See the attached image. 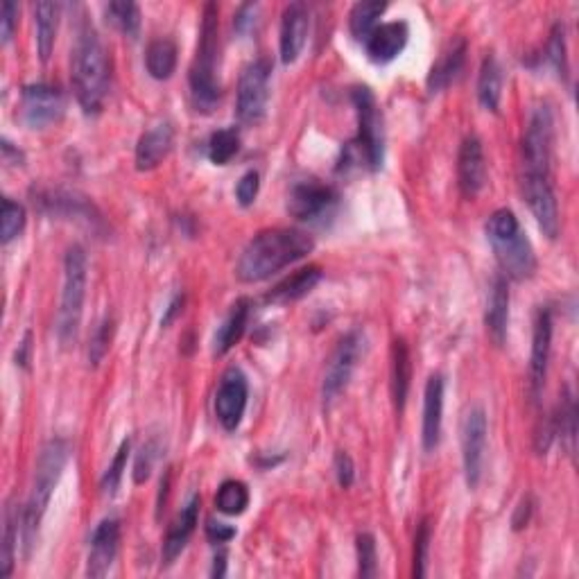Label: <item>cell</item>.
Instances as JSON below:
<instances>
[{"label": "cell", "instance_id": "6da1fadb", "mask_svg": "<svg viewBox=\"0 0 579 579\" xmlns=\"http://www.w3.org/2000/svg\"><path fill=\"white\" fill-rule=\"evenodd\" d=\"M315 249V240L306 231L274 227L249 240L238 258L236 276L243 283L267 281L283 267L306 258Z\"/></svg>", "mask_w": 579, "mask_h": 579}, {"label": "cell", "instance_id": "7a4b0ae2", "mask_svg": "<svg viewBox=\"0 0 579 579\" xmlns=\"http://www.w3.org/2000/svg\"><path fill=\"white\" fill-rule=\"evenodd\" d=\"M71 80L75 98L80 102L84 114H100L111 86V57L93 25H84L75 39Z\"/></svg>", "mask_w": 579, "mask_h": 579}, {"label": "cell", "instance_id": "3957f363", "mask_svg": "<svg viewBox=\"0 0 579 579\" xmlns=\"http://www.w3.org/2000/svg\"><path fill=\"white\" fill-rule=\"evenodd\" d=\"M68 457H71V446H68L66 439H50V442L41 448L37 469H34V482L28 505L23 509V541L28 555L34 541H37L39 525L43 516H46L50 498H53L57 482L66 469Z\"/></svg>", "mask_w": 579, "mask_h": 579}, {"label": "cell", "instance_id": "277c9868", "mask_svg": "<svg viewBox=\"0 0 579 579\" xmlns=\"http://www.w3.org/2000/svg\"><path fill=\"white\" fill-rule=\"evenodd\" d=\"M487 238L494 249L498 265L503 267V276L514 281H527L537 272V254L530 238L509 209H498L491 213L487 222Z\"/></svg>", "mask_w": 579, "mask_h": 579}, {"label": "cell", "instance_id": "5b68a950", "mask_svg": "<svg viewBox=\"0 0 579 579\" xmlns=\"http://www.w3.org/2000/svg\"><path fill=\"white\" fill-rule=\"evenodd\" d=\"M220 10L215 3H206L204 19L200 30V41H197V53L190 66V93L193 102L200 111H211L220 102L222 86L218 80V55H220Z\"/></svg>", "mask_w": 579, "mask_h": 579}, {"label": "cell", "instance_id": "8992f818", "mask_svg": "<svg viewBox=\"0 0 579 579\" xmlns=\"http://www.w3.org/2000/svg\"><path fill=\"white\" fill-rule=\"evenodd\" d=\"M353 107L358 114V136L356 141L349 143L347 161L356 159L376 172L385 163V127H383V111L378 107L376 95L371 93L369 86H356L351 91Z\"/></svg>", "mask_w": 579, "mask_h": 579}, {"label": "cell", "instance_id": "52a82bcc", "mask_svg": "<svg viewBox=\"0 0 579 579\" xmlns=\"http://www.w3.org/2000/svg\"><path fill=\"white\" fill-rule=\"evenodd\" d=\"M86 299V254L80 245L68 247L64 258V290L57 315V337L62 347H73L80 333Z\"/></svg>", "mask_w": 579, "mask_h": 579}, {"label": "cell", "instance_id": "ba28073f", "mask_svg": "<svg viewBox=\"0 0 579 579\" xmlns=\"http://www.w3.org/2000/svg\"><path fill=\"white\" fill-rule=\"evenodd\" d=\"M555 120L548 105L532 109L521 141V177H552Z\"/></svg>", "mask_w": 579, "mask_h": 579}, {"label": "cell", "instance_id": "9c48e42d", "mask_svg": "<svg viewBox=\"0 0 579 579\" xmlns=\"http://www.w3.org/2000/svg\"><path fill=\"white\" fill-rule=\"evenodd\" d=\"M270 80L272 62L267 57H258L245 66L236 95V116L243 125H258L265 118L267 102H270Z\"/></svg>", "mask_w": 579, "mask_h": 579}, {"label": "cell", "instance_id": "30bf717a", "mask_svg": "<svg viewBox=\"0 0 579 579\" xmlns=\"http://www.w3.org/2000/svg\"><path fill=\"white\" fill-rule=\"evenodd\" d=\"M340 193L319 179H301L292 184L288 195V213L301 222H319L333 215Z\"/></svg>", "mask_w": 579, "mask_h": 579}, {"label": "cell", "instance_id": "8fae6325", "mask_svg": "<svg viewBox=\"0 0 579 579\" xmlns=\"http://www.w3.org/2000/svg\"><path fill=\"white\" fill-rule=\"evenodd\" d=\"M365 353V335L360 331H351L337 342V347L333 351L331 360H328L324 385H322V396L324 403L331 405L337 396L347 390L349 380L353 376V371L358 367V360Z\"/></svg>", "mask_w": 579, "mask_h": 579}, {"label": "cell", "instance_id": "7c38bea8", "mask_svg": "<svg viewBox=\"0 0 579 579\" xmlns=\"http://www.w3.org/2000/svg\"><path fill=\"white\" fill-rule=\"evenodd\" d=\"M487 435L489 423L487 412L475 405L464 417L462 426V462H464V478L466 487L478 489L482 480V471H485V457H487Z\"/></svg>", "mask_w": 579, "mask_h": 579}, {"label": "cell", "instance_id": "4fadbf2b", "mask_svg": "<svg viewBox=\"0 0 579 579\" xmlns=\"http://www.w3.org/2000/svg\"><path fill=\"white\" fill-rule=\"evenodd\" d=\"M66 111L64 93L50 84H28L21 93L19 114L30 129H43L62 120Z\"/></svg>", "mask_w": 579, "mask_h": 579}, {"label": "cell", "instance_id": "5bb4252c", "mask_svg": "<svg viewBox=\"0 0 579 579\" xmlns=\"http://www.w3.org/2000/svg\"><path fill=\"white\" fill-rule=\"evenodd\" d=\"M34 204L41 206V211H46L55 218H68L86 224V227L98 229L102 224V218L98 209H95L89 197L80 193H71L64 188H41L34 190Z\"/></svg>", "mask_w": 579, "mask_h": 579}, {"label": "cell", "instance_id": "9a60e30c", "mask_svg": "<svg viewBox=\"0 0 579 579\" xmlns=\"http://www.w3.org/2000/svg\"><path fill=\"white\" fill-rule=\"evenodd\" d=\"M249 399V383L243 369L229 367L222 374L220 387L215 392V417L224 430H236L245 417Z\"/></svg>", "mask_w": 579, "mask_h": 579}, {"label": "cell", "instance_id": "2e32d148", "mask_svg": "<svg viewBox=\"0 0 579 579\" xmlns=\"http://www.w3.org/2000/svg\"><path fill=\"white\" fill-rule=\"evenodd\" d=\"M521 188L543 236L555 240L559 236V206L552 177H521Z\"/></svg>", "mask_w": 579, "mask_h": 579}, {"label": "cell", "instance_id": "e0dca14e", "mask_svg": "<svg viewBox=\"0 0 579 579\" xmlns=\"http://www.w3.org/2000/svg\"><path fill=\"white\" fill-rule=\"evenodd\" d=\"M550 351H552V310L550 306H541L537 319H534L532 356H530V392L534 403L541 401L543 387H546Z\"/></svg>", "mask_w": 579, "mask_h": 579}, {"label": "cell", "instance_id": "ac0fdd59", "mask_svg": "<svg viewBox=\"0 0 579 579\" xmlns=\"http://www.w3.org/2000/svg\"><path fill=\"white\" fill-rule=\"evenodd\" d=\"M457 184L464 197L473 200L487 184V159L478 136H466L457 154Z\"/></svg>", "mask_w": 579, "mask_h": 579}, {"label": "cell", "instance_id": "d6986e66", "mask_svg": "<svg viewBox=\"0 0 579 579\" xmlns=\"http://www.w3.org/2000/svg\"><path fill=\"white\" fill-rule=\"evenodd\" d=\"M118 546H120V523L116 518H105L91 534V552L86 575L95 579L105 577L118 555Z\"/></svg>", "mask_w": 579, "mask_h": 579}, {"label": "cell", "instance_id": "ffe728a7", "mask_svg": "<svg viewBox=\"0 0 579 579\" xmlns=\"http://www.w3.org/2000/svg\"><path fill=\"white\" fill-rule=\"evenodd\" d=\"M310 14L306 3H290L281 16V59L283 64H295L306 46Z\"/></svg>", "mask_w": 579, "mask_h": 579}, {"label": "cell", "instance_id": "44dd1931", "mask_svg": "<svg viewBox=\"0 0 579 579\" xmlns=\"http://www.w3.org/2000/svg\"><path fill=\"white\" fill-rule=\"evenodd\" d=\"M408 37H410V30L405 21H392V23L378 25V28L371 32L365 41L367 57L374 64H390L403 53Z\"/></svg>", "mask_w": 579, "mask_h": 579}, {"label": "cell", "instance_id": "7402d4cb", "mask_svg": "<svg viewBox=\"0 0 579 579\" xmlns=\"http://www.w3.org/2000/svg\"><path fill=\"white\" fill-rule=\"evenodd\" d=\"M444 376L432 374L428 378L426 394H423V448L426 451H435L442 437V419H444Z\"/></svg>", "mask_w": 579, "mask_h": 579}, {"label": "cell", "instance_id": "603a6c76", "mask_svg": "<svg viewBox=\"0 0 579 579\" xmlns=\"http://www.w3.org/2000/svg\"><path fill=\"white\" fill-rule=\"evenodd\" d=\"M200 507H202V498L195 494L168 527L166 539H163V564L166 566L175 564V559L188 546V541L190 537H193V532L197 527V521H200Z\"/></svg>", "mask_w": 579, "mask_h": 579}, {"label": "cell", "instance_id": "cb8c5ba5", "mask_svg": "<svg viewBox=\"0 0 579 579\" xmlns=\"http://www.w3.org/2000/svg\"><path fill=\"white\" fill-rule=\"evenodd\" d=\"M175 143V127L168 120L150 127L136 143V170L150 172L159 168Z\"/></svg>", "mask_w": 579, "mask_h": 579}, {"label": "cell", "instance_id": "d4e9b609", "mask_svg": "<svg viewBox=\"0 0 579 579\" xmlns=\"http://www.w3.org/2000/svg\"><path fill=\"white\" fill-rule=\"evenodd\" d=\"M507 324H509V285L507 276L496 274L494 281H491L487 297L485 326L489 337L498 344V347H503L507 340Z\"/></svg>", "mask_w": 579, "mask_h": 579}, {"label": "cell", "instance_id": "484cf974", "mask_svg": "<svg viewBox=\"0 0 579 579\" xmlns=\"http://www.w3.org/2000/svg\"><path fill=\"white\" fill-rule=\"evenodd\" d=\"M319 281H322V267L308 265L304 267V270L288 276V279H283L279 285H274V288L265 295V301L274 306L292 304V301H299L301 297H306Z\"/></svg>", "mask_w": 579, "mask_h": 579}, {"label": "cell", "instance_id": "4316f807", "mask_svg": "<svg viewBox=\"0 0 579 579\" xmlns=\"http://www.w3.org/2000/svg\"><path fill=\"white\" fill-rule=\"evenodd\" d=\"M249 315H252V301L249 299H238L236 304L231 306L229 315L224 317L222 326L218 328V333H215L213 356H227V353L236 347L240 337L245 335Z\"/></svg>", "mask_w": 579, "mask_h": 579}, {"label": "cell", "instance_id": "83f0119b", "mask_svg": "<svg viewBox=\"0 0 579 579\" xmlns=\"http://www.w3.org/2000/svg\"><path fill=\"white\" fill-rule=\"evenodd\" d=\"M464 62H466V41L457 39L453 46L437 59V64H432L428 75V91L439 93L448 89V86L460 77Z\"/></svg>", "mask_w": 579, "mask_h": 579}, {"label": "cell", "instance_id": "f1b7e54d", "mask_svg": "<svg viewBox=\"0 0 579 579\" xmlns=\"http://www.w3.org/2000/svg\"><path fill=\"white\" fill-rule=\"evenodd\" d=\"M59 12L62 7L50 0H41L34 5V28H37V53L43 64L48 62L55 50L57 28H59Z\"/></svg>", "mask_w": 579, "mask_h": 579}, {"label": "cell", "instance_id": "f546056e", "mask_svg": "<svg viewBox=\"0 0 579 579\" xmlns=\"http://www.w3.org/2000/svg\"><path fill=\"white\" fill-rule=\"evenodd\" d=\"M410 380H412V358L410 349L405 340H394L392 344V399L394 410L403 414L405 401H408L410 392Z\"/></svg>", "mask_w": 579, "mask_h": 579}, {"label": "cell", "instance_id": "4dcf8cb0", "mask_svg": "<svg viewBox=\"0 0 579 579\" xmlns=\"http://www.w3.org/2000/svg\"><path fill=\"white\" fill-rule=\"evenodd\" d=\"M503 95V68L494 55H487L478 75V100L487 111H498Z\"/></svg>", "mask_w": 579, "mask_h": 579}, {"label": "cell", "instance_id": "1f68e13d", "mask_svg": "<svg viewBox=\"0 0 579 579\" xmlns=\"http://www.w3.org/2000/svg\"><path fill=\"white\" fill-rule=\"evenodd\" d=\"M177 55L179 50L175 41L168 37L154 39L148 50H145V66H148V73L154 80H168L177 68Z\"/></svg>", "mask_w": 579, "mask_h": 579}, {"label": "cell", "instance_id": "d6a6232c", "mask_svg": "<svg viewBox=\"0 0 579 579\" xmlns=\"http://www.w3.org/2000/svg\"><path fill=\"white\" fill-rule=\"evenodd\" d=\"M387 3L385 0H362V3L353 5L349 14V28L351 34L358 41H367L371 32L378 28V19L385 14Z\"/></svg>", "mask_w": 579, "mask_h": 579}, {"label": "cell", "instance_id": "836d02e7", "mask_svg": "<svg viewBox=\"0 0 579 579\" xmlns=\"http://www.w3.org/2000/svg\"><path fill=\"white\" fill-rule=\"evenodd\" d=\"M19 543V509L7 503L3 514V546H0V577H10L14 570V552Z\"/></svg>", "mask_w": 579, "mask_h": 579}, {"label": "cell", "instance_id": "e575fe53", "mask_svg": "<svg viewBox=\"0 0 579 579\" xmlns=\"http://www.w3.org/2000/svg\"><path fill=\"white\" fill-rule=\"evenodd\" d=\"M105 16L125 37L136 39L141 32V7L132 0H116V3L105 5Z\"/></svg>", "mask_w": 579, "mask_h": 579}, {"label": "cell", "instance_id": "d590c367", "mask_svg": "<svg viewBox=\"0 0 579 579\" xmlns=\"http://www.w3.org/2000/svg\"><path fill=\"white\" fill-rule=\"evenodd\" d=\"M215 507L227 516H240L249 507V489L245 482L227 480L222 482L215 494Z\"/></svg>", "mask_w": 579, "mask_h": 579}, {"label": "cell", "instance_id": "8d00e7d4", "mask_svg": "<svg viewBox=\"0 0 579 579\" xmlns=\"http://www.w3.org/2000/svg\"><path fill=\"white\" fill-rule=\"evenodd\" d=\"M240 150V132L236 127H224L209 138V159L215 166H227Z\"/></svg>", "mask_w": 579, "mask_h": 579}, {"label": "cell", "instance_id": "74e56055", "mask_svg": "<svg viewBox=\"0 0 579 579\" xmlns=\"http://www.w3.org/2000/svg\"><path fill=\"white\" fill-rule=\"evenodd\" d=\"M557 417V435L561 439H566V448L570 455H575V432H577V405H575V396L566 392L564 399H561L559 410L555 412Z\"/></svg>", "mask_w": 579, "mask_h": 579}, {"label": "cell", "instance_id": "f35d334b", "mask_svg": "<svg viewBox=\"0 0 579 579\" xmlns=\"http://www.w3.org/2000/svg\"><path fill=\"white\" fill-rule=\"evenodd\" d=\"M25 209L23 204L5 197L3 200V213H0V240L3 245H10L14 238H19V233L25 229Z\"/></svg>", "mask_w": 579, "mask_h": 579}, {"label": "cell", "instance_id": "ab89813d", "mask_svg": "<svg viewBox=\"0 0 579 579\" xmlns=\"http://www.w3.org/2000/svg\"><path fill=\"white\" fill-rule=\"evenodd\" d=\"M129 451H132V442L125 439V442L120 444V448H118L114 462L109 464V469L105 471V475H102V480H100V489L105 496H114L116 489L120 487V480H123V473L127 469Z\"/></svg>", "mask_w": 579, "mask_h": 579}, {"label": "cell", "instance_id": "60d3db41", "mask_svg": "<svg viewBox=\"0 0 579 579\" xmlns=\"http://www.w3.org/2000/svg\"><path fill=\"white\" fill-rule=\"evenodd\" d=\"M356 550H358V575L362 579L376 577L378 575V550H376L374 534L360 532L356 539Z\"/></svg>", "mask_w": 579, "mask_h": 579}, {"label": "cell", "instance_id": "b9f144b4", "mask_svg": "<svg viewBox=\"0 0 579 579\" xmlns=\"http://www.w3.org/2000/svg\"><path fill=\"white\" fill-rule=\"evenodd\" d=\"M432 541V523L426 516L417 527V537H414V577H426V564H428V550Z\"/></svg>", "mask_w": 579, "mask_h": 579}, {"label": "cell", "instance_id": "7bdbcfd3", "mask_svg": "<svg viewBox=\"0 0 579 579\" xmlns=\"http://www.w3.org/2000/svg\"><path fill=\"white\" fill-rule=\"evenodd\" d=\"M111 337H114V319L105 317L98 324V328L93 331L91 344H89V362L91 367H98L102 360H105L107 351L111 347Z\"/></svg>", "mask_w": 579, "mask_h": 579}, {"label": "cell", "instance_id": "ee69618b", "mask_svg": "<svg viewBox=\"0 0 579 579\" xmlns=\"http://www.w3.org/2000/svg\"><path fill=\"white\" fill-rule=\"evenodd\" d=\"M548 59L550 64L555 66V71L559 73V77L568 75V57H566V30L564 25L557 23L555 28L550 32V41H548Z\"/></svg>", "mask_w": 579, "mask_h": 579}, {"label": "cell", "instance_id": "f6af8a7d", "mask_svg": "<svg viewBox=\"0 0 579 579\" xmlns=\"http://www.w3.org/2000/svg\"><path fill=\"white\" fill-rule=\"evenodd\" d=\"M157 457H159V444L154 442V439L141 446V451H138L136 462H134V482L136 485H143V482H148Z\"/></svg>", "mask_w": 579, "mask_h": 579}, {"label": "cell", "instance_id": "bcb514c9", "mask_svg": "<svg viewBox=\"0 0 579 579\" xmlns=\"http://www.w3.org/2000/svg\"><path fill=\"white\" fill-rule=\"evenodd\" d=\"M258 188H261V177H258V172H256V170L245 172V175L240 177L238 186H236L238 202L243 204V206H252V204L256 202Z\"/></svg>", "mask_w": 579, "mask_h": 579}, {"label": "cell", "instance_id": "7dc6e473", "mask_svg": "<svg viewBox=\"0 0 579 579\" xmlns=\"http://www.w3.org/2000/svg\"><path fill=\"white\" fill-rule=\"evenodd\" d=\"M16 25H19V5L12 3V0H5L0 5V41H10Z\"/></svg>", "mask_w": 579, "mask_h": 579}, {"label": "cell", "instance_id": "c3c4849f", "mask_svg": "<svg viewBox=\"0 0 579 579\" xmlns=\"http://www.w3.org/2000/svg\"><path fill=\"white\" fill-rule=\"evenodd\" d=\"M335 475L342 489H349L353 485V480H356V466H353L349 453L340 451L335 455Z\"/></svg>", "mask_w": 579, "mask_h": 579}, {"label": "cell", "instance_id": "681fc988", "mask_svg": "<svg viewBox=\"0 0 579 579\" xmlns=\"http://www.w3.org/2000/svg\"><path fill=\"white\" fill-rule=\"evenodd\" d=\"M206 537H209V541L213 543H227L236 537V527H231L227 523L209 521L206 523Z\"/></svg>", "mask_w": 579, "mask_h": 579}, {"label": "cell", "instance_id": "f907efd6", "mask_svg": "<svg viewBox=\"0 0 579 579\" xmlns=\"http://www.w3.org/2000/svg\"><path fill=\"white\" fill-rule=\"evenodd\" d=\"M532 509H534V503H532V498L530 496H525L521 503H518L516 507V512L512 516V527L518 532V530H523V527L530 523V518H532Z\"/></svg>", "mask_w": 579, "mask_h": 579}, {"label": "cell", "instance_id": "816d5d0a", "mask_svg": "<svg viewBox=\"0 0 579 579\" xmlns=\"http://www.w3.org/2000/svg\"><path fill=\"white\" fill-rule=\"evenodd\" d=\"M184 304H186V297H184V295H177L175 299L170 301L168 308H166V313H163V317H161V326H163V328H168L181 313H184Z\"/></svg>", "mask_w": 579, "mask_h": 579}, {"label": "cell", "instance_id": "f5cc1de1", "mask_svg": "<svg viewBox=\"0 0 579 579\" xmlns=\"http://www.w3.org/2000/svg\"><path fill=\"white\" fill-rule=\"evenodd\" d=\"M3 161L7 166H23V154L7 138H3Z\"/></svg>", "mask_w": 579, "mask_h": 579}, {"label": "cell", "instance_id": "db71d44e", "mask_svg": "<svg viewBox=\"0 0 579 579\" xmlns=\"http://www.w3.org/2000/svg\"><path fill=\"white\" fill-rule=\"evenodd\" d=\"M224 573H227V552L222 550L220 555H215L211 575H213V577H224Z\"/></svg>", "mask_w": 579, "mask_h": 579}, {"label": "cell", "instance_id": "11a10c76", "mask_svg": "<svg viewBox=\"0 0 579 579\" xmlns=\"http://www.w3.org/2000/svg\"><path fill=\"white\" fill-rule=\"evenodd\" d=\"M28 353H30V333L25 335V340L21 342L19 351H16V365H28Z\"/></svg>", "mask_w": 579, "mask_h": 579}]
</instances>
